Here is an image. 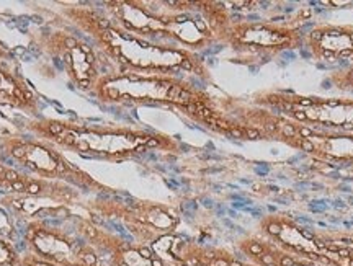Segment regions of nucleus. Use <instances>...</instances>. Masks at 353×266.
Listing matches in <instances>:
<instances>
[{
	"label": "nucleus",
	"instance_id": "0eeeda50",
	"mask_svg": "<svg viewBox=\"0 0 353 266\" xmlns=\"http://www.w3.org/2000/svg\"><path fill=\"white\" fill-rule=\"evenodd\" d=\"M81 203V190L63 181L41 180L34 176L23 194L0 196V207L13 221L28 224L32 221H51L69 217L70 207Z\"/></svg>",
	"mask_w": 353,
	"mask_h": 266
},
{
	"label": "nucleus",
	"instance_id": "4468645a",
	"mask_svg": "<svg viewBox=\"0 0 353 266\" xmlns=\"http://www.w3.org/2000/svg\"><path fill=\"white\" fill-rule=\"evenodd\" d=\"M0 161H3V155H2V150H0Z\"/></svg>",
	"mask_w": 353,
	"mask_h": 266
},
{
	"label": "nucleus",
	"instance_id": "7ed1b4c3",
	"mask_svg": "<svg viewBox=\"0 0 353 266\" xmlns=\"http://www.w3.org/2000/svg\"><path fill=\"white\" fill-rule=\"evenodd\" d=\"M101 103L170 105L183 112L211 105V99L201 88L169 74L110 72L100 79L90 92Z\"/></svg>",
	"mask_w": 353,
	"mask_h": 266
},
{
	"label": "nucleus",
	"instance_id": "f8f14e48",
	"mask_svg": "<svg viewBox=\"0 0 353 266\" xmlns=\"http://www.w3.org/2000/svg\"><path fill=\"white\" fill-rule=\"evenodd\" d=\"M20 266H57L52 263H48L38 256H34L32 254H26V252H21V265Z\"/></svg>",
	"mask_w": 353,
	"mask_h": 266
},
{
	"label": "nucleus",
	"instance_id": "39448f33",
	"mask_svg": "<svg viewBox=\"0 0 353 266\" xmlns=\"http://www.w3.org/2000/svg\"><path fill=\"white\" fill-rule=\"evenodd\" d=\"M23 252L57 266H103L99 252L79 236L52 221H32L21 232Z\"/></svg>",
	"mask_w": 353,
	"mask_h": 266
},
{
	"label": "nucleus",
	"instance_id": "423d86ee",
	"mask_svg": "<svg viewBox=\"0 0 353 266\" xmlns=\"http://www.w3.org/2000/svg\"><path fill=\"white\" fill-rule=\"evenodd\" d=\"M41 44L44 51L61 65L63 72L79 90L92 92L97 82L107 75L103 70L105 61H101L105 56L97 50L94 43L87 41L72 30L56 28L44 33Z\"/></svg>",
	"mask_w": 353,
	"mask_h": 266
},
{
	"label": "nucleus",
	"instance_id": "20e7f679",
	"mask_svg": "<svg viewBox=\"0 0 353 266\" xmlns=\"http://www.w3.org/2000/svg\"><path fill=\"white\" fill-rule=\"evenodd\" d=\"M0 150L3 161L20 168L28 175L41 180L63 181L77 190H107L99 181L92 178L87 172L74 165L57 145L39 139L20 134H8L0 137Z\"/></svg>",
	"mask_w": 353,
	"mask_h": 266
},
{
	"label": "nucleus",
	"instance_id": "f03ea898",
	"mask_svg": "<svg viewBox=\"0 0 353 266\" xmlns=\"http://www.w3.org/2000/svg\"><path fill=\"white\" fill-rule=\"evenodd\" d=\"M28 131L33 132L34 137L48 141L59 149L107 161H123L152 150L172 147V139L164 134L63 119H34L28 124Z\"/></svg>",
	"mask_w": 353,
	"mask_h": 266
},
{
	"label": "nucleus",
	"instance_id": "9d476101",
	"mask_svg": "<svg viewBox=\"0 0 353 266\" xmlns=\"http://www.w3.org/2000/svg\"><path fill=\"white\" fill-rule=\"evenodd\" d=\"M33 178L34 176L13 167L12 163L0 161V196L26 193Z\"/></svg>",
	"mask_w": 353,
	"mask_h": 266
},
{
	"label": "nucleus",
	"instance_id": "ddd939ff",
	"mask_svg": "<svg viewBox=\"0 0 353 266\" xmlns=\"http://www.w3.org/2000/svg\"><path fill=\"white\" fill-rule=\"evenodd\" d=\"M0 61L6 62H15V57H13V52L8 50V48L0 41Z\"/></svg>",
	"mask_w": 353,
	"mask_h": 266
},
{
	"label": "nucleus",
	"instance_id": "1a4fd4ad",
	"mask_svg": "<svg viewBox=\"0 0 353 266\" xmlns=\"http://www.w3.org/2000/svg\"><path fill=\"white\" fill-rule=\"evenodd\" d=\"M0 103L37 116L41 110V99L15 62L0 61Z\"/></svg>",
	"mask_w": 353,
	"mask_h": 266
},
{
	"label": "nucleus",
	"instance_id": "f257e3e1",
	"mask_svg": "<svg viewBox=\"0 0 353 266\" xmlns=\"http://www.w3.org/2000/svg\"><path fill=\"white\" fill-rule=\"evenodd\" d=\"M63 17L77 31L90 38L97 50L107 59L120 65L121 70L143 74L192 72L205 75V65L196 52L157 43L132 34L113 25L103 13L87 6H64Z\"/></svg>",
	"mask_w": 353,
	"mask_h": 266
},
{
	"label": "nucleus",
	"instance_id": "6e6552de",
	"mask_svg": "<svg viewBox=\"0 0 353 266\" xmlns=\"http://www.w3.org/2000/svg\"><path fill=\"white\" fill-rule=\"evenodd\" d=\"M92 212L120 219L132 241L139 245H151L161 237L174 236L180 224V217L170 207L156 203H121L99 198Z\"/></svg>",
	"mask_w": 353,
	"mask_h": 266
},
{
	"label": "nucleus",
	"instance_id": "9b49d317",
	"mask_svg": "<svg viewBox=\"0 0 353 266\" xmlns=\"http://www.w3.org/2000/svg\"><path fill=\"white\" fill-rule=\"evenodd\" d=\"M21 252L15 243L0 236V266H20Z\"/></svg>",
	"mask_w": 353,
	"mask_h": 266
}]
</instances>
